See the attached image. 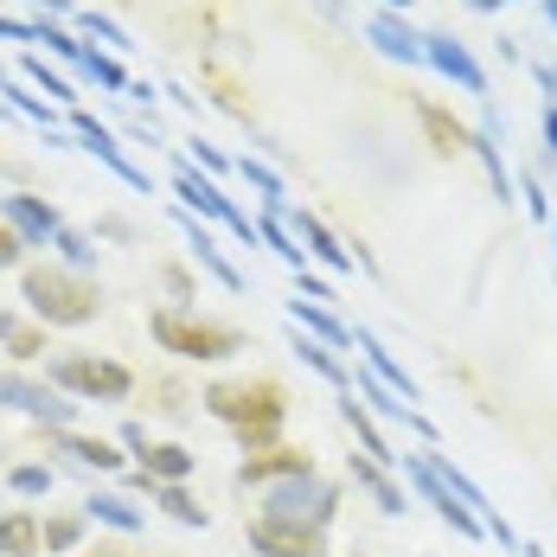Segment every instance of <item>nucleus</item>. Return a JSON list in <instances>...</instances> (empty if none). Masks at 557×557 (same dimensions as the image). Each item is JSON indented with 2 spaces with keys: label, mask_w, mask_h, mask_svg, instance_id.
I'll use <instances>...</instances> for the list:
<instances>
[{
  "label": "nucleus",
  "mask_w": 557,
  "mask_h": 557,
  "mask_svg": "<svg viewBox=\"0 0 557 557\" xmlns=\"http://www.w3.org/2000/svg\"><path fill=\"white\" fill-rule=\"evenodd\" d=\"M199 404H206L219 423H231V430H237L244 455L276 443V436H282V417H288V391H282L276 379H219V385L199 391Z\"/></svg>",
  "instance_id": "f257e3e1"
},
{
  "label": "nucleus",
  "mask_w": 557,
  "mask_h": 557,
  "mask_svg": "<svg viewBox=\"0 0 557 557\" xmlns=\"http://www.w3.org/2000/svg\"><path fill=\"white\" fill-rule=\"evenodd\" d=\"M20 301L46 327H90L103 314V288L84 270H64V263H26L20 270Z\"/></svg>",
  "instance_id": "f03ea898"
},
{
  "label": "nucleus",
  "mask_w": 557,
  "mask_h": 557,
  "mask_svg": "<svg viewBox=\"0 0 557 557\" xmlns=\"http://www.w3.org/2000/svg\"><path fill=\"white\" fill-rule=\"evenodd\" d=\"M148 334L161 352L173 359H199V366H219L231 352H244V334L224 327V321H206V314H186V308H154L148 314Z\"/></svg>",
  "instance_id": "7ed1b4c3"
},
{
  "label": "nucleus",
  "mask_w": 557,
  "mask_h": 557,
  "mask_svg": "<svg viewBox=\"0 0 557 557\" xmlns=\"http://www.w3.org/2000/svg\"><path fill=\"white\" fill-rule=\"evenodd\" d=\"M46 385H58L77 404H122L135 391V372L122 359H103V352H58L46 366Z\"/></svg>",
  "instance_id": "20e7f679"
},
{
  "label": "nucleus",
  "mask_w": 557,
  "mask_h": 557,
  "mask_svg": "<svg viewBox=\"0 0 557 557\" xmlns=\"http://www.w3.org/2000/svg\"><path fill=\"white\" fill-rule=\"evenodd\" d=\"M339 512V481L327 474H295V481H276V487H263V519H288V525H314V532H327Z\"/></svg>",
  "instance_id": "39448f33"
},
{
  "label": "nucleus",
  "mask_w": 557,
  "mask_h": 557,
  "mask_svg": "<svg viewBox=\"0 0 557 557\" xmlns=\"http://www.w3.org/2000/svg\"><path fill=\"white\" fill-rule=\"evenodd\" d=\"M173 199H180L186 212H199V219H219L237 244H257V219H250V212H237V206L224 199V186L212 180V173L180 168V173H173Z\"/></svg>",
  "instance_id": "423d86ee"
},
{
  "label": "nucleus",
  "mask_w": 557,
  "mask_h": 557,
  "mask_svg": "<svg viewBox=\"0 0 557 557\" xmlns=\"http://www.w3.org/2000/svg\"><path fill=\"white\" fill-rule=\"evenodd\" d=\"M0 404L33 417V423H46V430H71V417H77V397H64L58 385H39L26 372H0Z\"/></svg>",
  "instance_id": "0eeeda50"
},
{
  "label": "nucleus",
  "mask_w": 557,
  "mask_h": 557,
  "mask_svg": "<svg viewBox=\"0 0 557 557\" xmlns=\"http://www.w3.org/2000/svg\"><path fill=\"white\" fill-rule=\"evenodd\" d=\"M71 135H77V148H84V154H97V161H103V168H110L115 180H122V186H135L141 199L154 193V180H148V168H135V161L122 154V141H115V128H103V122H97V115L84 110V103L71 110Z\"/></svg>",
  "instance_id": "6e6552de"
},
{
  "label": "nucleus",
  "mask_w": 557,
  "mask_h": 557,
  "mask_svg": "<svg viewBox=\"0 0 557 557\" xmlns=\"http://www.w3.org/2000/svg\"><path fill=\"white\" fill-rule=\"evenodd\" d=\"M397 468L410 474V487L423 494V506H436V519H443V525H455L461 539H487V525H481V519H474L468 506L455 500V494H448V487H443V474H436V468H430L423 455H397Z\"/></svg>",
  "instance_id": "1a4fd4ad"
},
{
  "label": "nucleus",
  "mask_w": 557,
  "mask_h": 557,
  "mask_svg": "<svg viewBox=\"0 0 557 557\" xmlns=\"http://www.w3.org/2000/svg\"><path fill=\"white\" fill-rule=\"evenodd\" d=\"M250 552L257 557H327V532L288 525V519H250Z\"/></svg>",
  "instance_id": "9d476101"
},
{
  "label": "nucleus",
  "mask_w": 557,
  "mask_h": 557,
  "mask_svg": "<svg viewBox=\"0 0 557 557\" xmlns=\"http://www.w3.org/2000/svg\"><path fill=\"white\" fill-rule=\"evenodd\" d=\"M288 231H295V244L308 250V263H321L327 276H346L352 270V250H339V237L327 231V224L314 219V212H301V206H288V212H276Z\"/></svg>",
  "instance_id": "9b49d317"
},
{
  "label": "nucleus",
  "mask_w": 557,
  "mask_h": 557,
  "mask_svg": "<svg viewBox=\"0 0 557 557\" xmlns=\"http://www.w3.org/2000/svg\"><path fill=\"white\" fill-rule=\"evenodd\" d=\"M314 461L301 455V448H288V443H270V448H250L244 461H237V487H276V481H295V474H308Z\"/></svg>",
  "instance_id": "f8f14e48"
},
{
  "label": "nucleus",
  "mask_w": 557,
  "mask_h": 557,
  "mask_svg": "<svg viewBox=\"0 0 557 557\" xmlns=\"http://www.w3.org/2000/svg\"><path fill=\"white\" fill-rule=\"evenodd\" d=\"M0 219L26 237V250H46L58 231H64V219H58L39 193H7V199H0Z\"/></svg>",
  "instance_id": "ddd939ff"
},
{
  "label": "nucleus",
  "mask_w": 557,
  "mask_h": 557,
  "mask_svg": "<svg viewBox=\"0 0 557 557\" xmlns=\"http://www.w3.org/2000/svg\"><path fill=\"white\" fill-rule=\"evenodd\" d=\"M46 448L52 455H64L71 468H84V474H115L128 455L115 443H103V436H84V430H46Z\"/></svg>",
  "instance_id": "4468645a"
},
{
  "label": "nucleus",
  "mask_w": 557,
  "mask_h": 557,
  "mask_svg": "<svg viewBox=\"0 0 557 557\" xmlns=\"http://www.w3.org/2000/svg\"><path fill=\"white\" fill-rule=\"evenodd\" d=\"M423 64H436L443 77H455L468 97H481V90H487V71L468 58V46H455V39H443V33H430V39H423Z\"/></svg>",
  "instance_id": "2eb2a0df"
},
{
  "label": "nucleus",
  "mask_w": 557,
  "mask_h": 557,
  "mask_svg": "<svg viewBox=\"0 0 557 557\" xmlns=\"http://www.w3.org/2000/svg\"><path fill=\"white\" fill-rule=\"evenodd\" d=\"M288 321H295L301 334L327 339L334 352H352V346H359V339H352V327L339 321V314H334V308H327V301H301V295H295V301H288Z\"/></svg>",
  "instance_id": "dca6fc26"
},
{
  "label": "nucleus",
  "mask_w": 557,
  "mask_h": 557,
  "mask_svg": "<svg viewBox=\"0 0 557 557\" xmlns=\"http://www.w3.org/2000/svg\"><path fill=\"white\" fill-rule=\"evenodd\" d=\"M346 474H352V487H359V494H372L379 512H404V506H410V500H404V487L385 474V461H372L366 448H359V455H346Z\"/></svg>",
  "instance_id": "f3484780"
},
{
  "label": "nucleus",
  "mask_w": 557,
  "mask_h": 557,
  "mask_svg": "<svg viewBox=\"0 0 557 557\" xmlns=\"http://www.w3.org/2000/svg\"><path fill=\"white\" fill-rule=\"evenodd\" d=\"M180 231H186V244H193V257H199V270H206L212 282H219V288H244V276H237V263L224 257V250H219V237H212L206 224L193 219V212L180 219Z\"/></svg>",
  "instance_id": "a211bd4d"
},
{
  "label": "nucleus",
  "mask_w": 557,
  "mask_h": 557,
  "mask_svg": "<svg viewBox=\"0 0 557 557\" xmlns=\"http://www.w3.org/2000/svg\"><path fill=\"white\" fill-rule=\"evenodd\" d=\"M339 423L352 430V443L366 448L372 461H385V468L397 461V455H391V443H385V430H379V417H372V410L359 404V391H339Z\"/></svg>",
  "instance_id": "6ab92c4d"
},
{
  "label": "nucleus",
  "mask_w": 557,
  "mask_h": 557,
  "mask_svg": "<svg viewBox=\"0 0 557 557\" xmlns=\"http://www.w3.org/2000/svg\"><path fill=\"white\" fill-rule=\"evenodd\" d=\"M288 346H295V359H301L308 372H321L327 385L352 391V366L339 359V352H334V346H327V339H314V334H301V327H295V334H288Z\"/></svg>",
  "instance_id": "aec40b11"
},
{
  "label": "nucleus",
  "mask_w": 557,
  "mask_h": 557,
  "mask_svg": "<svg viewBox=\"0 0 557 557\" xmlns=\"http://www.w3.org/2000/svg\"><path fill=\"white\" fill-rule=\"evenodd\" d=\"M417 122H423V135H430V148H436V154H468V148H474V135H468L443 103H430V97L417 103Z\"/></svg>",
  "instance_id": "412c9836"
},
{
  "label": "nucleus",
  "mask_w": 557,
  "mask_h": 557,
  "mask_svg": "<svg viewBox=\"0 0 557 557\" xmlns=\"http://www.w3.org/2000/svg\"><path fill=\"white\" fill-rule=\"evenodd\" d=\"M366 39L379 46L385 58H404V64H423V33H410L397 13H379L372 26H366Z\"/></svg>",
  "instance_id": "4be33fe9"
},
{
  "label": "nucleus",
  "mask_w": 557,
  "mask_h": 557,
  "mask_svg": "<svg viewBox=\"0 0 557 557\" xmlns=\"http://www.w3.org/2000/svg\"><path fill=\"white\" fill-rule=\"evenodd\" d=\"M0 346H7V359H20V366H26V359H39V352H52V346H46V321L13 314V308L0 314Z\"/></svg>",
  "instance_id": "5701e85b"
},
{
  "label": "nucleus",
  "mask_w": 557,
  "mask_h": 557,
  "mask_svg": "<svg viewBox=\"0 0 557 557\" xmlns=\"http://www.w3.org/2000/svg\"><path fill=\"white\" fill-rule=\"evenodd\" d=\"M20 77H26L39 97H52L58 110H77V103H84V97H77V84H71L64 71H52V64H46L39 52H20Z\"/></svg>",
  "instance_id": "b1692460"
},
{
  "label": "nucleus",
  "mask_w": 557,
  "mask_h": 557,
  "mask_svg": "<svg viewBox=\"0 0 557 557\" xmlns=\"http://www.w3.org/2000/svg\"><path fill=\"white\" fill-rule=\"evenodd\" d=\"M84 519H97V525H110V532H141V525H148V512L128 500V494H110V487L84 500Z\"/></svg>",
  "instance_id": "393cba45"
},
{
  "label": "nucleus",
  "mask_w": 557,
  "mask_h": 557,
  "mask_svg": "<svg viewBox=\"0 0 557 557\" xmlns=\"http://www.w3.org/2000/svg\"><path fill=\"white\" fill-rule=\"evenodd\" d=\"M135 468H141L148 481H193V468H199V455H193L186 443H154L148 455H141V461H135Z\"/></svg>",
  "instance_id": "a878e982"
},
{
  "label": "nucleus",
  "mask_w": 557,
  "mask_h": 557,
  "mask_svg": "<svg viewBox=\"0 0 557 557\" xmlns=\"http://www.w3.org/2000/svg\"><path fill=\"white\" fill-rule=\"evenodd\" d=\"M33 46H46V52L64 58V64H84V52H90V39L71 33L64 20H33Z\"/></svg>",
  "instance_id": "bb28decb"
},
{
  "label": "nucleus",
  "mask_w": 557,
  "mask_h": 557,
  "mask_svg": "<svg viewBox=\"0 0 557 557\" xmlns=\"http://www.w3.org/2000/svg\"><path fill=\"white\" fill-rule=\"evenodd\" d=\"M46 539H39V519L33 512H7L0 519V557H39Z\"/></svg>",
  "instance_id": "cd10ccee"
},
{
  "label": "nucleus",
  "mask_w": 557,
  "mask_h": 557,
  "mask_svg": "<svg viewBox=\"0 0 557 557\" xmlns=\"http://www.w3.org/2000/svg\"><path fill=\"white\" fill-rule=\"evenodd\" d=\"M148 500L161 506L168 519H180V525H206V506L186 494V481H154V494H148Z\"/></svg>",
  "instance_id": "c85d7f7f"
},
{
  "label": "nucleus",
  "mask_w": 557,
  "mask_h": 557,
  "mask_svg": "<svg viewBox=\"0 0 557 557\" xmlns=\"http://www.w3.org/2000/svg\"><path fill=\"white\" fill-rule=\"evenodd\" d=\"M58 487L52 461H20V468H7V494H20V500H46Z\"/></svg>",
  "instance_id": "c756f323"
},
{
  "label": "nucleus",
  "mask_w": 557,
  "mask_h": 557,
  "mask_svg": "<svg viewBox=\"0 0 557 557\" xmlns=\"http://www.w3.org/2000/svg\"><path fill=\"white\" fill-rule=\"evenodd\" d=\"M77 71H84L97 90H122V97H128V84H135V77L122 71V58H115V52H97V46L84 52V64H77Z\"/></svg>",
  "instance_id": "7c9ffc66"
},
{
  "label": "nucleus",
  "mask_w": 557,
  "mask_h": 557,
  "mask_svg": "<svg viewBox=\"0 0 557 557\" xmlns=\"http://www.w3.org/2000/svg\"><path fill=\"white\" fill-rule=\"evenodd\" d=\"M39 539H46V552L52 557L77 552V545H84V512H52V519L39 525Z\"/></svg>",
  "instance_id": "2f4dec72"
},
{
  "label": "nucleus",
  "mask_w": 557,
  "mask_h": 557,
  "mask_svg": "<svg viewBox=\"0 0 557 557\" xmlns=\"http://www.w3.org/2000/svg\"><path fill=\"white\" fill-rule=\"evenodd\" d=\"M52 250H58V263H64V270H84V276H90V263H97V244H90L77 224H64V231H58Z\"/></svg>",
  "instance_id": "473e14b6"
},
{
  "label": "nucleus",
  "mask_w": 557,
  "mask_h": 557,
  "mask_svg": "<svg viewBox=\"0 0 557 557\" xmlns=\"http://www.w3.org/2000/svg\"><path fill=\"white\" fill-rule=\"evenodd\" d=\"M77 33H84V39H90V46H103V52H128V33H122V26H115L110 13H77Z\"/></svg>",
  "instance_id": "72a5a7b5"
},
{
  "label": "nucleus",
  "mask_w": 557,
  "mask_h": 557,
  "mask_svg": "<svg viewBox=\"0 0 557 557\" xmlns=\"http://www.w3.org/2000/svg\"><path fill=\"white\" fill-rule=\"evenodd\" d=\"M237 173H244V180L263 193V206H270V212H288V199H282V173H276V168H263V161H250V154H244V161H237Z\"/></svg>",
  "instance_id": "f704fd0d"
},
{
  "label": "nucleus",
  "mask_w": 557,
  "mask_h": 557,
  "mask_svg": "<svg viewBox=\"0 0 557 557\" xmlns=\"http://www.w3.org/2000/svg\"><path fill=\"white\" fill-rule=\"evenodd\" d=\"M468 154H481V168H487V180H494V199H512V180H506V161H500V148H494V135H474Z\"/></svg>",
  "instance_id": "c9c22d12"
},
{
  "label": "nucleus",
  "mask_w": 557,
  "mask_h": 557,
  "mask_svg": "<svg viewBox=\"0 0 557 557\" xmlns=\"http://www.w3.org/2000/svg\"><path fill=\"white\" fill-rule=\"evenodd\" d=\"M20 257H26V237H20V231H13V224L0 219V270H13V263H20Z\"/></svg>",
  "instance_id": "e433bc0d"
},
{
  "label": "nucleus",
  "mask_w": 557,
  "mask_h": 557,
  "mask_svg": "<svg viewBox=\"0 0 557 557\" xmlns=\"http://www.w3.org/2000/svg\"><path fill=\"white\" fill-rule=\"evenodd\" d=\"M0 39H7V46H33V20H7V13H0Z\"/></svg>",
  "instance_id": "4c0bfd02"
},
{
  "label": "nucleus",
  "mask_w": 557,
  "mask_h": 557,
  "mask_svg": "<svg viewBox=\"0 0 557 557\" xmlns=\"http://www.w3.org/2000/svg\"><path fill=\"white\" fill-rule=\"evenodd\" d=\"M301 295H308V301H334V288H327V276H314V270H301Z\"/></svg>",
  "instance_id": "58836bf2"
},
{
  "label": "nucleus",
  "mask_w": 557,
  "mask_h": 557,
  "mask_svg": "<svg viewBox=\"0 0 557 557\" xmlns=\"http://www.w3.org/2000/svg\"><path fill=\"white\" fill-rule=\"evenodd\" d=\"M122 448H128V455H135V461H141V455H148V430H141V423H122Z\"/></svg>",
  "instance_id": "ea45409f"
},
{
  "label": "nucleus",
  "mask_w": 557,
  "mask_h": 557,
  "mask_svg": "<svg viewBox=\"0 0 557 557\" xmlns=\"http://www.w3.org/2000/svg\"><path fill=\"white\" fill-rule=\"evenodd\" d=\"M519 193H525V206H532V219H552V206H545V186H539V180H519Z\"/></svg>",
  "instance_id": "a19ab883"
},
{
  "label": "nucleus",
  "mask_w": 557,
  "mask_h": 557,
  "mask_svg": "<svg viewBox=\"0 0 557 557\" xmlns=\"http://www.w3.org/2000/svg\"><path fill=\"white\" fill-rule=\"evenodd\" d=\"M20 7H33V20H64L71 13V0H20Z\"/></svg>",
  "instance_id": "79ce46f5"
},
{
  "label": "nucleus",
  "mask_w": 557,
  "mask_h": 557,
  "mask_svg": "<svg viewBox=\"0 0 557 557\" xmlns=\"http://www.w3.org/2000/svg\"><path fill=\"white\" fill-rule=\"evenodd\" d=\"M193 154H199V168L206 173H224V154L212 148V141H193Z\"/></svg>",
  "instance_id": "37998d69"
},
{
  "label": "nucleus",
  "mask_w": 557,
  "mask_h": 557,
  "mask_svg": "<svg viewBox=\"0 0 557 557\" xmlns=\"http://www.w3.org/2000/svg\"><path fill=\"white\" fill-rule=\"evenodd\" d=\"M168 288H173V295H180V301H193V276H186L180 263H173V270H168Z\"/></svg>",
  "instance_id": "c03bdc74"
},
{
  "label": "nucleus",
  "mask_w": 557,
  "mask_h": 557,
  "mask_svg": "<svg viewBox=\"0 0 557 557\" xmlns=\"http://www.w3.org/2000/svg\"><path fill=\"white\" fill-rule=\"evenodd\" d=\"M545 141H552V154H557V103H545Z\"/></svg>",
  "instance_id": "a18cd8bd"
},
{
  "label": "nucleus",
  "mask_w": 557,
  "mask_h": 557,
  "mask_svg": "<svg viewBox=\"0 0 557 557\" xmlns=\"http://www.w3.org/2000/svg\"><path fill=\"white\" fill-rule=\"evenodd\" d=\"M90 557H128V552H115V545H97V552H90Z\"/></svg>",
  "instance_id": "49530a36"
},
{
  "label": "nucleus",
  "mask_w": 557,
  "mask_h": 557,
  "mask_svg": "<svg viewBox=\"0 0 557 557\" xmlns=\"http://www.w3.org/2000/svg\"><path fill=\"white\" fill-rule=\"evenodd\" d=\"M468 7H481V13H494V7H500V0H468Z\"/></svg>",
  "instance_id": "de8ad7c7"
},
{
  "label": "nucleus",
  "mask_w": 557,
  "mask_h": 557,
  "mask_svg": "<svg viewBox=\"0 0 557 557\" xmlns=\"http://www.w3.org/2000/svg\"><path fill=\"white\" fill-rule=\"evenodd\" d=\"M519 557H545V545H525V552H519Z\"/></svg>",
  "instance_id": "09e8293b"
},
{
  "label": "nucleus",
  "mask_w": 557,
  "mask_h": 557,
  "mask_svg": "<svg viewBox=\"0 0 557 557\" xmlns=\"http://www.w3.org/2000/svg\"><path fill=\"white\" fill-rule=\"evenodd\" d=\"M391 7H410V0H391Z\"/></svg>",
  "instance_id": "8fccbe9b"
}]
</instances>
